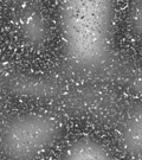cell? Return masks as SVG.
Returning a JSON list of instances; mask_svg holds the SVG:
<instances>
[{
	"instance_id": "obj_7",
	"label": "cell",
	"mask_w": 142,
	"mask_h": 160,
	"mask_svg": "<svg viewBox=\"0 0 142 160\" xmlns=\"http://www.w3.org/2000/svg\"><path fill=\"white\" fill-rule=\"evenodd\" d=\"M141 160H142V159H141Z\"/></svg>"
},
{
	"instance_id": "obj_3",
	"label": "cell",
	"mask_w": 142,
	"mask_h": 160,
	"mask_svg": "<svg viewBox=\"0 0 142 160\" xmlns=\"http://www.w3.org/2000/svg\"><path fill=\"white\" fill-rule=\"evenodd\" d=\"M14 26L20 39L30 48L40 49L49 39L50 29L45 16L30 4L19 8L14 16Z\"/></svg>"
},
{
	"instance_id": "obj_1",
	"label": "cell",
	"mask_w": 142,
	"mask_h": 160,
	"mask_svg": "<svg viewBox=\"0 0 142 160\" xmlns=\"http://www.w3.org/2000/svg\"><path fill=\"white\" fill-rule=\"evenodd\" d=\"M63 53L69 64L91 70L107 63L113 50L110 1H63L58 8Z\"/></svg>"
},
{
	"instance_id": "obj_5",
	"label": "cell",
	"mask_w": 142,
	"mask_h": 160,
	"mask_svg": "<svg viewBox=\"0 0 142 160\" xmlns=\"http://www.w3.org/2000/svg\"><path fill=\"white\" fill-rule=\"evenodd\" d=\"M61 160H114L111 153L101 141L82 138L72 142L63 153Z\"/></svg>"
},
{
	"instance_id": "obj_6",
	"label": "cell",
	"mask_w": 142,
	"mask_h": 160,
	"mask_svg": "<svg viewBox=\"0 0 142 160\" xmlns=\"http://www.w3.org/2000/svg\"><path fill=\"white\" fill-rule=\"evenodd\" d=\"M128 26L133 34L142 38V1H135L128 14Z\"/></svg>"
},
{
	"instance_id": "obj_4",
	"label": "cell",
	"mask_w": 142,
	"mask_h": 160,
	"mask_svg": "<svg viewBox=\"0 0 142 160\" xmlns=\"http://www.w3.org/2000/svg\"><path fill=\"white\" fill-rule=\"evenodd\" d=\"M119 141L127 154L142 159V102L125 116L119 131Z\"/></svg>"
},
{
	"instance_id": "obj_2",
	"label": "cell",
	"mask_w": 142,
	"mask_h": 160,
	"mask_svg": "<svg viewBox=\"0 0 142 160\" xmlns=\"http://www.w3.org/2000/svg\"><path fill=\"white\" fill-rule=\"evenodd\" d=\"M62 131L56 116L25 113L12 119L0 138L2 153L10 160H36L49 151Z\"/></svg>"
}]
</instances>
